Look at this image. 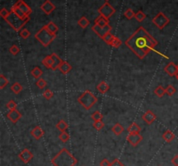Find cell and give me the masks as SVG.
Here are the masks:
<instances>
[{
	"label": "cell",
	"mask_w": 178,
	"mask_h": 166,
	"mask_svg": "<svg viewBox=\"0 0 178 166\" xmlns=\"http://www.w3.org/2000/svg\"><path fill=\"white\" fill-rule=\"evenodd\" d=\"M18 157L21 159V161H23L25 164L29 163L33 158V154L31 153V151L28 149H24V150L21 151Z\"/></svg>",
	"instance_id": "8fae6325"
},
{
	"label": "cell",
	"mask_w": 178,
	"mask_h": 166,
	"mask_svg": "<svg viewBox=\"0 0 178 166\" xmlns=\"http://www.w3.org/2000/svg\"><path fill=\"white\" fill-rule=\"evenodd\" d=\"M72 69V67H71V65H70L68 62H66V61H63V63L61 64V65L59 66V70H60V71L63 74H67V73H69L70 71Z\"/></svg>",
	"instance_id": "d6986e66"
},
{
	"label": "cell",
	"mask_w": 178,
	"mask_h": 166,
	"mask_svg": "<svg viewBox=\"0 0 178 166\" xmlns=\"http://www.w3.org/2000/svg\"><path fill=\"white\" fill-rule=\"evenodd\" d=\"M15 5L17 6L18 8L20 9L21 11L24 12L26 16H28V17L30 16V15H31V12H32V11H31V8L28 4L24 2V0H17V2L15 4Z\"/></svg>",
	"instance_id": "30bf717a"
},
{
	"label": "cell",
	"mask_w": 178,
	"mask_h": 166,
	"mask_svg": "<svg viewBox=\"0 0 178 166\" xmlns=\"http://www.w3.org/2000/svg\"><path fill=\"white\" fill-rule=\"evenodd\" d=\"M95 24H97L100 27H104L106 25L109 24V19H107L103 16H99L95 20Z\"/></svg>",
	"instance_id": "7402d4cb"
},
{
	"label": "cell",
	"mask_w": 178,
	"mask_h": 166,
	"mask_svg": "<svg viewBox=\"0 0 178 166\" xmlns=\"http://www.w3.org/2000/svg\"><path fill=\"white\" fill-rule=\"evenodd\" d=\"M77 23H78V25H79L81 28L85 29L89 24V21L88 20V19H87L85 17H82L81 18L78 20V22H77Z\"/></svg>",
	"instance_id": "4dcf8cb0"
},
{
	"label": "cell",
	"mask_w": 178,
	"mask_h": 166,
	"mask_svg": "<svg viewBox=\"0 0 178 166\" xmlns=\"http://www.w3.org/2000/svg\"><path fill=\"white\" fill-rule=\"evenodd\" d=\"M77 160L67 149H62L51 160L54 166H75Z\"/></svg>",
	"instance_id": "7a4b0ae2"
},
{
	"label": "cell",
	"mask_w": 178,
	"mask_h": 166,
	"mask_svg": "<svg viewBox=\"0 0 178 166\" xmlns=\"http://www.w3.org/2000/svg\"><path fill=\"white\" fill-rule=\"evenodd\" d=\"M153 24H156V26L160 30H162L166 25L170 24V18L167 16H165L164 13L162 12H159L156 16L154 18L152 19Z\"/></svg>",
	"instance_id": "8992f818"
},
{
	"label": "cell",
	"mask_w": 178,
	"mask_h": 166,
	"mask_svg": "<svg viewBox=\"0 0 178 166\" xmlns=\"http://www.w3.org/2000/svg\"><path fill=\"white\" fill-rule=\"evenodd\" d=\"M17 103L14 100H10V101L6 104V108L9 109L10 110H16L17 109Z\"/></svg>",
	"instance_id": "7bdbcfd3"
},
{
	"label": "cell",
	"mask_w": 178,
	"mask_h": 166,
	"mask_svg": "<svg viewBox=\"0 0 178 166\" xmlns=\"http://www.w3.org/2000/svg\"><path fill=\"white\" fill-rule=\"evenodd\" d=\"M36 86L41 90H44L46 87V85H47V83L45 81V79H43V78H39V79H37V81L36 83Z\"/></svg>",
	"instance_id": "8d00e7d4"
},
{
	"label": "cell",
	"mask_w": 178,
	"mask_h": 166,
	"mask_svg": "<svg viewBox=\"0 0 178 166\" xmlns=\"http://www.w3.org/2000/svg\"><path fill=\"white\" fill-rule=\"evenodd\" d=\"M46 27L48 29V31L51 33H52L54 35H57V32H58V27L56 24H54L53 22H50L46 24Z\"/></svg>",
	"instance_id": "d4e9b609"
},
{
	"label": "cell",
	"mask_w": 178,
	"mask_h": 166,
	"mask_svg": "<svg viewBox=\"0 0 178 166\" xmlns=\"http://www.w3.org/2000/svg\"><path fill=\"white\" fill-rule=\"evenodd\" d=\"M12 12H15V13H16L17 16L20 17L21 18H23V19H26V18H28V17H29L26 16V15L24 14V12H22V11H21L20 9L18 8L17 6H16L15 4H14V5H13V6H12Z\"/></svg>",
	"instance_id": "83f0119b"
},
{
	"label": "cell",
	"mask_w": 178,
	"mask_h": 166,
	"mask_svg": "<svg viewBox=\"0 0 178 166\" xmlns=\"http://www.w3.org/2000/svg\"><path fill=\"white\" fill-rule=\"evenodd\" d=\"M9 84V80L4 77L3 74L0 75V89H4V87Z\"/></svg>",
	"instance_id": "e575fe53"
},
{
	"label": "cell",
	"mask_w": 178,
	"mask_h": 166,
	"mask_svg": "<svg viewBox=\"0 0 178 166\" xmlns=\"http://www.w3.org/2000/svg\"><path fill=\"white\" fill-rule=\"evenodd\" d=\"M59 139H60L63 143L68 142L70 139V135L67 133L66 131H63V132H61L60 135H59Z\"/></svg>",
	"instance_id": "d590c367"
},
{
	"label": "cell",
	"mask_w": 178,
	"mask_h": 166,
	"mask_svg": "<svg viewBox=\"0 0 178 166\" xmlns=\"http://www.w3.org/2000/svg\"><path fill=\"white\" fill-rule=\"evenodd\" d=\"M51 57H52V59L54 61V65H53V67H52V71H56L57 69H59V66L61 65V64L63 63V61L61 59L60 57L57 56V54H55V53H52L51 54Z\"/></svg>",
	"instance_id": "ac0fdd59"
},
{
	"label": "cell",
	"mask_w": 178,
	"mask_h": 166,
	"mask_svg": "<svg viewBox=\"0 0 178 166\" xmlns=\"http://www.w3.org/2000/svg\"><path fill=\"white\" fill-rule=\"evenodd\" d=\"M42 63H43V65H45L46 68H48V69H52L53 65H54V61H53L51 55L46 56V57L43 59Z\"/></svg>",
	"instance_id": "44dd1931"
},
{
	"label": "cell",
	"mask_w": 178,
	"mask_h": 166,
	"mask_svg": "<svg viewBox=\"0 0 178 166\" xmlns=\"http://www.w3.org/2000/svg\"><path fill=\"white\" fill-rule=\"evenodd\" d=\"M11 90L14 94H19L23 90V86L19 84V83H14L13 85L11 86Z\"/></svg>",
	"instance_id": "484cf974"
},
{
	"label": "cell",
	"mask_w": 178,
	"mask_h": 166,
	"mask_svg": "<svg viewBox=\"0 0 178 166\" xmlns=\"http://www.w3.org/2000/svg\"><path fill=\"white\" fill-rule=\"evenodd\" d=\"M53 91L51 90H45V91H44V93H43V96H44V97H45L47 100H50V99H51L53 97Z\"/></svg>",
	"instance_id": "60d3db41"
},
{
	"label": "cell",
	"mask_w": 178,
	"mask_h": 166,
	"mask_svg": "<svg viewBox=\"0 0 178 166\" xmlns=\"http://www.w3.org/2000/svg\"><path fill=\"white\" fill-rule=\"evenodd\" d=\"M156 116L155 113H153L151 110H147L145 113L142 115L143 121L145 122L146 124H153V122L156 120Z\"/></svg>",
	"instance_id": "9a60e30c"
},
{
	"label": "cell",
	"mask_w": 178,
	"mask_h": 166,
	"mask_svg": "<svg viewBox=\"0 0 178 166\" xmlns=\"http://www.w3.org/2000/svg\"><path fill=\"white\" fill-rule=\"evenodd\" d=\"M154 92H155V94L157 96V97H163V95L164 94L166 93V89H164L162 86H157L156 89H155V90H154Z\"/></svg>",
	"instance_id": "f546056e"
},
{
	"label": "cell",
	"mask_w": 178,
	"mask_h": 166,
	"mask_svg": "<svg viewBox=\"0 0 178 166\" xmlns=\"http://www.w3.org/2000/svg\"><path fill=\"white\" fill-rule=\"evenodd\" d=\"M106 1H107V2H108V1H109V0H106Z\"/></svg>",
	"instance_id": "816d5d0a"
},
{
	"label": "cell",
	"mask_w": 178,
	"mask_h": 166,
	"mask_svg": "<svg viewBox=\"0 0 178 166\" xmlns=\"http://www.w3.org/2000/svg\"><path fill=\"white\" fill-rule=\"evenodd\" d=\"M56 126H57V128L60 130L61 132L65 131V130L68 129V124H67V123L65 120H60V121L57 123V124Z\"/></svg>",
	"instance_id": "f1b7e54d"
},
{
	"label": "cell",
	"mask_w": 178,
	"mask_h": 166,
	"mask_svg": "<svg viewBox=\"0 0 178 166\" xmlns=\"http://www.w3.org/2000/svg\"><path fill=\"white\" fill-rule=\"evenodd\" d=\"M164 71L170 77H174V76H176V74L178 73V66L175 65L174 63H170L164 67Z\"/></svg>",
	"instance_id": "4fadbf2b"
},
{
	"label": "cell",
	"mask_w": 178,
	"mask_h": 166,
	"mask_svg": "<svg viewBox=\"0 0 178 166\" xmlns=\"http://www.w3.org/2000/svg\"><path fill=\"white\" fill-rule=\"evenodd\" d=\"M176 78H177V79H178V73H177V74H176Z\"/></svg>",
	"instance_id": "f907efd6"
},
{
	"label": "cell",
	"mask_w": 178,
	"mask_h": 166,
	"mask_svg": "<svg viewBox=\"0 0 178 166\" xmlns=\"http://www.w3.org/2000/svg\"><path fill=\"white\" fill-rule=\"evenodd\" d=\"M44 130H42L40 126H36L34 129H32V130L31 131V134L33 138L36 139V140H39L40 138H42V137L44 136Z\"/></svg>",
	"instance_id": "2e32d148"
},
{
	"label": "cell",
	"mask_w": 178,
	"mask_h": 166,
	"mask_svg": "<svg viewBox=\"0 0 178 166\" xmlns=\"http://www.w3.org/2000/svg\"><path fill=\"white\" fill-rule=\"evenodd\" d=\"M125 45L136 56L142 59L150 51L158 45V42L142 26L139 28L125 41Z\"/></svg>",
	"instance_id": "6da1fadb"
},
{
	"label": "cell",
	"mask_w": 178,
	"mask_h": 166,
	"mask_svg": "<svg viewBox=\"0 0 178 166\" xmlns=\"http://www.w3.org/2000/svg\"><path fill=\"white\" fill-rule=\"evenodd\" d=\"M127 140L134 147L137 146L142 141V137L140 133H129L127 136Z\"/></svg>",
	"instance_id": "9c48e42d"
},
{
	"label": "cell",
	"mask_w": 178,
	"mask_h": 166,
	"mask_svg": "<svg viewBox=\"0 0 178 166\" xmlns=\"http://www.w3.org/2000/svg\"><path fill=\"white\" fill-rule=\"evenodd\" d=\"M123 130H124V128H123V125L120 124H116L112 127V131H113L114 134L117 135V136H120V135L123 132Z\"/></svg>",
	"instance_id": "4316f807"
},
{
	"label": "cell",
	"mask_w": 178,
	"mask_h": 166,
	"mask_svg": "<svg viewBox=\"0 0 178 166\" xmlns=\"http://www.w3.org/2000/svg\"><path fill=\"white\" fill-rule=\"evenodd\" d=\"M114 37H115V36H114L113 34H111V32H109L108 34H106L105 36L103 37L102 39L105 42L107 45H111V43H112V41H113Z\"/></svg>",
	"instance_id": "1f68e13d"
},
{
	"label": "cell",
	"mask_w": 178,
	"mask_h": 166,
	"mask_svg": "<svg viewBox=\"0 0 178 166\" xmlns=\"http://www.w3.org/2000/svg\"><path fill=\"white\" fill-rule=\"evenodd\" d=\"M10 12H11L7 11V9L3 8V9H1V11H0V15H1V17H2L4 20H5V19L8 17L9 15H10Z\"/></svg>",
	"instance_id": "bcb514c9"
},
{
	"label": "cell",
	"mask_w": 178,
	"mask_h": 166,
	"mask_svg": "<svg viewBox=\"0 0 178 166\" xmlns=\"http://www.w3.org/2000/svg\"><path fill=\"white\" fill-rule=\"evenodd\" d=\"M31 76H32L34 78L39 79V78H41V77H42V75H43V71H42L38 66H36V67H34V68L31 70Z\"/></svg>",
	"instance_id": "603a6c76"
},
{
	"label": "cell",
	"mask_w": 178,
	"mask_h": 166,
	"mask_svg": "<svg viewBox=\"0 0 178 166\" xmlns=\"http://www.w3.org/2000/svg\"><path fill=\"white\" fill-rule=\"evenodd\" d=\"M19 51H20V49L18 48V46L16 45H12V47L10 48V52L12 53V55H14V56L17 55L19 53Z\"/></svg>",
	"instance_id": "f6af8a7d"
},
{
	"label": "cell",
	"mask_w": 178,
	"mask_h": 166,
	"mask_svg": "<svg viewBox=\"0 0 178 166\" xmlns=\"http://www.w3.org/2000/svg\"><path fill=\"white\" fill-rule=\"evenodd\" d=\"M19 35H20L21 37H23L24 39H27L29 37L31 36V32H29L27 29H23L20 32V33H19Z\"/></svg>",
	"instance_id": "ee69618b"
},
{
	"label": "cell",
	"mask_w": 178,
	"mask_h": 166,
	"mask_svg": "<svg viewBox=\"0 0 178 166\" xmlns=\"http://www.w3.org/2000/svg\"><path fill=\"white\" fill-rule=\"evenodd\" d=\"M176 92V89L173 85H169L166 88V93L169 96H173Z\"/></svg>",
	"instance_id": "b9f144b4"
},
{
	"label": "cell",
	"mask_w": 178,
	"mask_h": 166,
	"mask_svg": "<svg viewBox=\"0 0 178 166\" xmlns=\"http://www.w3.org/2000/svg\"><path fill=\"white\" fill-rule=\"evenodd\" d=\"M93 127L97 130H100L104 127V123L102 120H100V121H94Z\"/></svg>",
	"instance_id": "ab89813d"
},
{
	"label": "cell",
	"mask_w": 178,
	"mask_h": 166,
	"mask_svg": "<svg viewBox=\"0 0 178 166\" xmlns=\"http://www.w3.org/2000/svg\"><path fill=\"white\" fill-rule=\"evenodd\" d=\"M171 163L174 166H178V155H176L174 158H172Z\"/></svg>",
	"instance_id": "681fc988"
},
{
	"label": "cell",
	"mask_w": 178,
	"mask_h": 166,
	"mask_svg": "<svg viewBox=\"0 0 178 166\" xmlns=\"http://www.w3.org/2000/svg\"><path fill=\"white\" fill-rule=\"evenodd\" d=\"M40 9L43 12H45V14L49 15V14H51V13L56 9V6H55L50 0H45V3L41 5Z\"/></svg>",
	"instance_id": "7c38bea8"
},
{
	"label": "cell",
	"mask_w": 178,
	"mask_h": 166,
	"mask_svg": "<svg viewBox=\"0 0 178 166\" xmlns=\"http://www.w3.org/2000/svg\"><path fill=\"white\" fill-rule=\"evenodd\" d=\"M5 21L12 26V28L13 29L14 31L18 32V31H20L21 28L24 27V24L30 21V17H29L28 18H26V19H23V18H21L20 17L17 16L15 12H12V10H11L10 15H9L8 17L5 19Z\"/></svg>",
	"instance_id": "5b68a950"
},
{
	"label": "cell",
	"mask_w": 178,
	"mask_h": 166,
	"mask_svg": "<svg viewBox=\"0 0 178 166\" xmlns=\"http://www.w3.org/2000/svg\"><path fill=\"white\" fill-rule=\"evenodd\" d=\"M110 166H124V165H123V164L120 160H118V159H115L113 162L111 163Z\"/></svg>",
	"instance_id": "7dc6e473"
},
{
	"label": "cell",
	"mask_w": 178,
	"mask_h": 166,
	"mask_svg": "<svg viewBox=\"0 0 178 166\" xmlns=\"http://www.w3.org/2000/svg\"><path fill=\"white\" fill-rule=\"evenodd\" d=\"M57 35H54L52 33H51L48 31V29L46 27V25H44L42 28L36 33L35 35V38L39 41L41 45L45 47H47L51 44L55 38H56Z\"/></svg>",
	"instance_id": "3957f363"
},
{
	"label": "cell",
	"mask_w": 178,
	"mask_h": 166,
	"mask_svg": "<svg viewBox=\"0 0 178 166\" xmlns=\"http://www.w3.org/2000/svg\"><path fill=\"white\" fill-rule=\"evenodd\" d=\"M91 118L93 119L94 121H100V120H103V115L100 111H95L92 115H91Z\"/></svg>",
	"instance_id": "74e56055"
},
{
	"label": "cell",
	"mask_w": 178,
	"mask_h": 166,
	"mask_svg": "<svg viewBox=\"0 0 178 166\" xmlns=\"http://www.w3.org/2000/svg\"><path fill=\"white\" fill-rule=\"evenodd\" d=\"M115 12H116L115 8L113 6H111L108 2L104 3L100 8L98 9V13L100 14V16H103L107 19H109L110 17L113 16Z\"/></svg>",
	"instance_id": "52a82bcc"
},
{
	"label": "cell",
	"mask_w": 178,
	"mask_h": 166,
	"mask_svg": "<svg viewBox=\"0 0 178 166\" xmlns=\"http://www.w3.org/2000/svg\"><path fill=\"white\" fill-rule=\"evenodd\" d=\"M97 102V97L89 90H85L81 96L78 97V103L81 105L85 110H89L93 107Z\"/></svg>",
	"instance_id": "277c9868"
},
{
	"label": "cell",
	"mask_w": 178,
	"mask_h": 166,
	"mask_svg": "<svg viewBox=\"0 0 178 166\" xmlns=\"http://www.w3.org/2000/svg\"><path fill=\"white\" fill-rule=\"evenodd\" d=\"M122 44H123V42H122L121 39L118 38V37L115 36L113 41H112V43H111V45H110V46H112L114 48H119V47L122 45Z\"/></svg>",
	"instance_id": "836d02e7"
},
{
	"label": "cell",
	"mask_w": 178,
	"mask_h": 166,
	"mask_svg": "<svg viewBox=\"0 0 178 166\" xmlns=\"http://www.w3.org/2000/svg\"><path fill=\"white\" fill-rule=\"evenodd\" d=\"M110 164H111V163H109V160L106 158L103 159L100 163V166H110Z\"/></svg>",
	"instance_id": "c3c4849f"
},
{
	"label": "cell",
	"mask_w": 178,
	"mask_h": 166,
	"mask_svg": "<svg viewBox=\"0 0 178 166\" xmlns=\"http://www.w3.org/2000/svg\"><path fill=\"white\" fill-rule=\"evenodd\" d=\"M111 26L108 24V25H106L104 27H100V26H98L97 24H94L93 26H92V31H93L94 32L97 34V36L99 37H101L103 38V37L105 36L106 34H108L109 32H111Z\"/></svg>",
	"instance_id": "ba28073f"
},
{
	"label": "cell",
	"mask_w": 178,
	"mask_h": 166,
	"mask_svg": "<svg viewBox=\"0 0 178 166\" xmlns=\"http://www.w3.org/2000/svg\"><path fill=\"white\" fill-rule=\"evenodd\" d=\"M135 18L138 21V22H142L146 18V14H144L142 11H138L136 14H135Z\"/></svg>",
	"instance_id": "d6a6232c"
},
{
	"label": "cell",
	"mask_w": 178,
	"mask_h": 166,
	"mask_svg": "<svg viewBox=\"0 0 178 166\" xmlns=\"http://www.w3.org/2000/svg\"><path fill=\"white\" fill-rule=\"evenodd\" d=\"M21 117H22V114L17 109L10 110L9 113L7 114V118H8L13 124H16L17 122L20 119Z\"/></svg>",
	"instance_id": "5bb4252c"
},
{
	"label": "cell",
	"mask_w": 178,
	"mask_h": 166,
	"mask_svg": "<svg viewBox=\"0 0 178 166\" xmlns=\"http://www.w3.org/2000/svg\"><path fill=\"white\" fill-rule=\"evenodd\" d=\"M135 12L131 10V9H127L125 12H124V17L128 19H132L133 17H135Z\"/></svg>",
	"instance_id": "f35d334b"
},
{
	"label": "cell",
	"mask_w": 178,
	"mask_h": 166,
	"mask_svg": "<svg viewBox=\"0 0 178 166\" xmlns=\"http://www.w3.org/2000/svg\"><path fill=\"white\" fill-rule=\"evenodd\" d=\"M129 133H140L141 131V127L138 125L137 123H132L129 128H128Z\"/></svg>",
	"instance_id": "cb8c5ba5"
},
{
	"label": "cell",
	"mask_w": 178,
	"mask_h": 166,
	"mask_svg": "<svg viewBox=\"0 0 178 166\" xmlns=\"http://www.w3.org/2000/svg\"><path fill=\"white\" fill-rule=\"evenodd\" d=\"M175 138H176L175 134L170 130H167L166 131H164V133L162 134V139L167 143L172 142Z\"/></svg>",
	"instance_id": "e0dca14e"
},
{
	"label": "cell",
	"mask_w": 178,
	"mask_h": 166,
	"mask_svg": "<svg viewBox=\"0 0 178 166\" xmlns=\"http://www.w3.org/2000/svg\"><path fill=\"white\" fill-rule=\"evenodd\" d=\"M97 89L100 93L104 94L109 90V85L106 82L102 81L100 84H98V85L97 86Z\"/></svg>",
	"instance_id": "ffe728a7"
}]
</instances>
